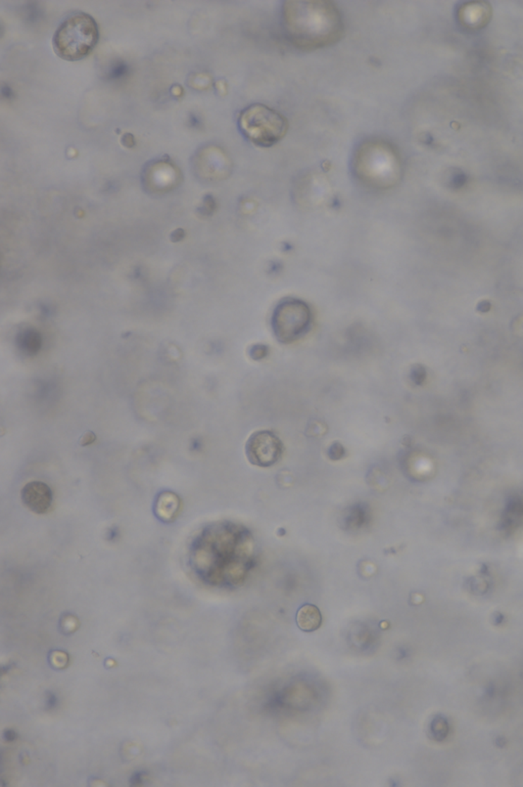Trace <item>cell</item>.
Wrapping results in <instances>:
<instances>
[{
  "instance_id": "5b68a950",
  "label": "cell",
  "mask_w": 523,
  "mask_h": 787,
  "mask_svg": "<svg viewBox=\"0 0 523 787\" xmlns=\"http://www.w3.org/2000/svg\"><path fill=\"white\" fill-rule=\"evenodd\" d=\"M311 320L312 315L306 302L295 298L283 299L273 313V332L283 344H292L308 332Z\"/></svg>"
},
{
  "instance_id": "3957f363",
  "label": "cell",
  "mask_w": 523,
  "mask_h": 787,
  "mask_svg": "<svg viewBox=\"0 0 523 787\" xmlns=\"http://www.w3.org/2000/svg\"><path fill=\"white\" fill-rule=\"evenodd\" d=\"M96 20L84 13H77L65 20L56 31L53 44L63 60L75 62L86 58L98 44Z\"/></svg>"
},
{
  "instance_id": "7a4b0ae2",
  "label": "cell",
  "mask_w": 523,
  "mask_h": 787,
  "mask_svg": "<svg viewBox=\"0 0 523 787\" xmlns=\"http://www.w3.org/2000/svg\"><path fill=\"white\" fill-rule=\"evenodd\" d=\"M356 175L363 182L375 188H389L398 178V156L394 148L383 141H368L355 155Z\"/></svg>"
},
{
  "instance_id": "277c9868",
  "label": "cell",
  "mask_w": 523,
  "mask_h": 787,
  "mask_svg": "<svg viewBox=\"0 0 523 787\" xmlns=\"http://www.w3.org/2000/svg\"><path fill=\"white\" fill-rule=\"evenodd\" d=\"M238 125L241 133L259 146L279 143L288 130V121L281 113L262 103H254L240 113Z\"/></svg>"
},
{
  "instance_id": "9c48e42d",
  "label": "cell",
  "mask_w": 523,
  "mask_h": 787,
  "mask_svg": "<svg viewBox=\"0 0 523 787\" xmlns=\"http://www.w3.org/2000/svg\"><path fill=\"white\" fill-rule=\"evenodd\" d=\"M297 624L304 632H315L322 624V615L319 608L313 604H305L302 606L297 613Z\"/></svg>"
},
{
  "instance_id": "ba28073f",
  "label": "cell",
  "mask_w": 523,
  "mask_h": 787,
  "mask_svg": "<svg viewBox=\"0 0 523 787\" xmlns=\"http://www.w3.org/2000/svg\"><path fill=\"white\" fill-rule=\"evenodd\" d=\"M181 510V500L174 493L164 491L157 497L155 514L164 522H171L177 518Z\"/></svg>"
},
{
  "instance_id": "6da1fadb",
  "label": "cell",
  "mask_w": 523,
  "mask_h": 787,
  "mask_svg": "<svg viewBox=\"0 0 523 787\" xmlns=\"http://www.w3.org/2000/svg\"><path fill=\"white\" fill-rule=\"evenodd\" d=\"M283 23L288 40L304 51L337 44L344 33L340 11L328 1L285 2Z\"/></svg>"
},
{
  "instance_id": "30bf717a",
  "label": "cell",
  "mask_w": 523,
  "mask_h": 787,
  "mask_svg": "<svg viewBox=\"0 0 523 787\" xmlns=\"http://www.w3.org/2000/svg\"><path fill=\"white\" fill-rule=\"evenodd\" d=\"M250 355L254 360H263L268 355V347L263 344L254 345L250 351Z\"/></svg>"
},
{
  "instance_id": "8fae6325",
  "label": "cell",
  "mask_w": 523,
  "mask_h": 787,
  "mask_svg": "<svg viewBox=\"0 0 523 787\" xmlns=\"http://www.w3.org/2000/svg\"><path fill=\"white\" fill-rule=\"evenodd\" d=\"M328 455L333 461L342 459L344 455V448L340 443H335L329 448Z\"/></svg>"
},
{
  "instance_id": "8992f818",
  "label": "cell",
  "mask_w": 523,
  "mask_h": 787,
  "mask_svg": "<svg viewBox=\"0 0 523 787\" xmlns=\"http://www.w3.org/2000/svg\"><path fill=\"white\" fill-rule=\"evenodd\" d=\"M283 443L275 433L260 430L252 433L245 443V455L252 465L270 467L283 457Z\"/></svg>"
},
{
  "instance_id": "4fadbf2b",
  "label": "cell",
  "mask_w": 523,
  "mask_h": 787,
  "mask_svg": "<svg viewBox=\"0 0 523 787\" xmlns=\"http://www.w3.org/2000/svg\"><path fill=\"white\" fill-rule=\"evenodd\" d=\"M94 441H96V435H94V433L86 432L83 435L82 439H81V444H82L83 446H89V444L93 443Z\"/></svg>"
},
{
  "instance_id": "7c38bea8",
  "label": "cell",
  "mask_w": 523,
  "mask_h": 787,
  "mask_svg": "<svg viewBox=\"0 0 523 787\" xmlns=\"http://www.w3.org/2000/svg\"><path fill=\"white\" fill-rule=\"evenodd\" d=\"M420 374H425V372L422 371L421 367H415L413 371H412V379H413L416 384H420L423 379H425V376H420Z\"/></svg>"
},
{
  "instance_id": "52a82bcc",
  "label": "cell",
  "mask_w": 523,
  "mask_h": 787,
  "mask_svg": "<svg viewBox=\"0 0 523 787\" xmlns=\"http://www.w3.org/2000/svg\"><path fill=\"white\" fill-rule=\"evenodd\" d=\"M22 504L35 514L49 513L53 505V491L42 481L28 482L21 491Z\"/></svg>"
},
{
  "instance_id": "5bb4252c",
  "label": "cell",
  "mask_w": 523,
  "mask_h": 787,
  "mask_svg": "<svg viewBox=\"0 0 523 787\" xmlns=\"http://www.w3.org/2000/svg\"><path fill=\"white\" fill-rule=\"evenodd\" d=\"M464 182H465V175H464L463 173H459V175H457L454 178V182L458 184V186L463 184Z\"/></svg>"
}]
</instances>
